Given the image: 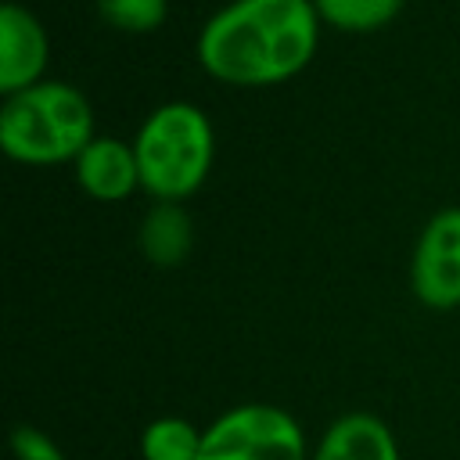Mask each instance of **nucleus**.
Listing matches in <instances>:
<instances>
[{
    "label": "nucleus",
    "instance_id": "2",
    "mask_svg": "<svg viewBox=\"0 0 460 460\" xmlns=\"http://www.w3.org/2000/svg\"><path fill=\"white\" fill-rule=\"evenodd\" d=\"M93 137V104L72 83L40 79L0 101V147L18 165H72Z\"/></svg>",
    "mask_w": 460,
    "mask_h": 460
},
{
    "label": "nucleus",
    "instance_id": "8",
    "mask_svg": "<svg viewBox=\"0 0 460 460\" xmlns=\"http://www.w3.org/2000/svg\"><path fill=\"white\" fill-rule=\"evenodd\" d=\"M309 460H402V453L381 417L367 410H349L323 428Z\"/></svg>",
    "mask_w": 460,
    "mask_h": 460
},
{
    "label": "nucleus",
    "instance_id": "3",
    "mask_svg": "<svg viewBox=\"0 0 460 460\" xmlns=\"http://www.w3.org/2000/svg\"><path fill=\"white\" fill-rule=\"evenodd\" d=\"M140 190L155 201L194 198L216 162L212 119L194 101H162L133 133Z\"/></svg>",
    "mask_w": 460,
    "mask_h": 460
},
{
    "label": "nucleus",
    "instance_id": "4",
    "mask_svg": "<svg viewBox=\"0 0 460 460\" xmlns=\"http://www.w3.org/2000/svg\"><path fill=\"white\" fill-rule=\"evenodd\" d=\"M295 413L273 402H241L205 424L198 460H309Z\"/></svg>",
    "mask_w": 460,
    "mask_h": 460
},
{
    "label": "nucleus",
    "instance_id": "7",
    "mask_svg": "<svg viewBox=\"0 0 460 460\" xmlns=\"http://www.w3.org/2000/svg\"><path fill=\"white\" fill-rule=\"evenodd\" d=\"M72 172H75L79 190L104 205L126 201L129 194L140 190V165H137L133 140L93 137L72 162Z\"/></svg>",
    "mask_w": 460,
    "mask_h": 460
},
{
    "label": "nucleus",
    "instance_id": "11",
    "mask_svg": "<svg viewBox=\"0 0 460 460\" xmlns=\"http://www.w3.org/2000/svg\"><path fill=\"white\" fill-rule=\"evenodd\" d=\"M406 0H313L323 25L338 32H377L399 18Z\"/></svg>",
    "mask_w": 460,
    "mask_h": 460
},
{
    "label": "nucleus",
    "instance_id": "13",
    "mask_svg": "<svg viewBox=\"0 0 460 460\" xmlns=\"http://www.w3.org/2000/svg\"><path fill=\"white\" fill-rule=\"evenodd\" d=\"M11 453L14 460H68L58 438H50L43 428L32 424H14L11 431Z\"/></svg>",
    "mask_w": 460,
    "mask_h": 460
},
{
    "label": "nucleus",
    "instance_id": "5",
    "mask_svg": "<svg viewBox=\"0 0 460 460\" xmlns=\"http://www.w3.org/2000/svg\"><path fill=\"white\" fill-rule=\"evenodd\" d=\"M410 288L424 309H460V205L438 208L417 234Z\"/></svg>",
    "mask_w": 460,
    "mask_h": 460
},
{
    "label": "nucleus",
    "instance_id": "6",
    "mask_svg": "<svg viewBox=\"0 0 460 460\" xmlns=\"http://www.w3.org/2000/svg\"><path fill=\"white\" fill-rule=\"evenodd\" d=\"M50 65V40L40 18L18 4H0V93H18L40 79H47Z\"/></svg>",
    "mask_w": 460,
    "mask_h": 460
},
{
    "label": "nucleus",
    "instance_id": "1",
    "mask_svg": "<svg viewBox=\"0 0 460 460\" xmlns=\"http://www.w3.org/2000/svg\"><path fill=\"white\" fill-rule=\"evenodd\" d=\"M313 0H230L198 29V65L208 79L262 90L309 68L320 47Z\"/></svg>",
    "mask_w": 460,
    "mask_h": 460
},
{
    "label": "nucleus",
    "instance_id": "12",
    "mask_svg": "<svg viewBox=\"0 0 460 460\" xmlns=\"http://www.w3.org/2000/svg\"><path fill=\"white\" fill-rule=\"evenodd\" d=\"M93 7L104 25L133 36L155 32L169 18V0H93Z\"/></svg>",
    "mask_w": 460,
    "mask_h": 460
},
{
    "label": "nucleus",
    "instance_id": "10",
    "mask_svg": "<svg viewBox=\"0 0 460 460\" xmlns=\"http://www.w3.org/2000/svg\"><path fill=\"white\" fill-rule=\"evenodd\" d=\"M201 435L205 428H198L187 417L176 413L155 417L140 431V460H198Z\"/></svg>",
    "mask_w": 460,
    "mask_h": 460
},
{
    "label": "nucleus",
    "instance_id": "9",
    "mask_svg": "<svg viewBox=\"0 0 460 460\" xmlns=\"http://www.w3.org/2000/svg\"><path fill=\"white\" fill-rule=\"evenodd\" d=\"M137 248L151 266H180L194 248V219L183 201H155L137 226Z\"/></svg>",
    "mask_w": 460,
    "mask_h": 460
}]
</instances>
